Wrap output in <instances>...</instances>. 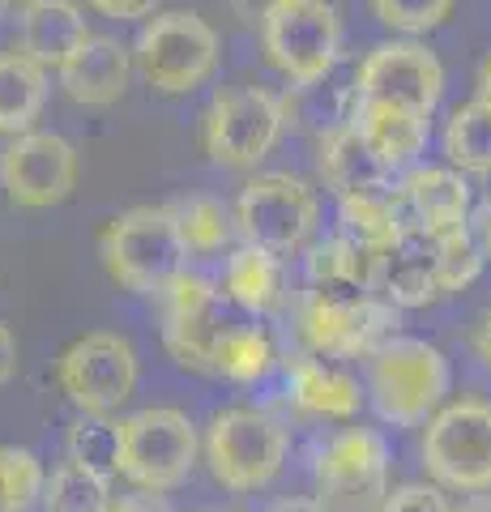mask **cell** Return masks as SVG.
Returning <instances> with one entry per match:
<instances>
[{
    "label": "cell",
    "mask_w": 491,
    "mask_h": 512,
    "mask_svg": "<svg viewBox=\"0 0 491 512\" xmlns=\"http://www.w3.org/2000/svg\"><path fill=\"white\" fill-rule=\"evenodd\" d=\"M99 252L107 274L133 295H163L188 269V248L167 205H141L112 218L99 231Z\"/></svg>",
    "instance_id": "obj_1"
},
{
    "label": "cell",
    "mask_w": 491,
    "mask_h": 512,
    "mask_svg": "<svg viewBox=\"0 0 491 512\" xmlns=\"http://www.w3.org/2000/svg\"><path fill=\"white\" fill-rule=\"evenodd\" d=\"M261 47L287 82H321L342 56L338 9L329 0H274L261 13Z\"/></svg>",
    "instance_id": "obj_2"
},
{
    "label": "cell",
    "mask_w": 491,
    "mask_h": 512,
    "mask_svg": "<svg viewBox=\"0 0 491 512\" xmlns=\"http://www.w3.org/2000/svg\"><path fill=\"white\" fill-rule=\"evenodd\" d=\"M137 69L158 94H188L210 82L218 69L214 26L188 9L154 13L137 35Z\"/></svg>",
    "instance_id": "obj_3"
},
{
    "label": "cell",
    "mask_w": 491,
    "mask_h": 512,
    "mask_svg": "<svg viewBox=\"0 0 491 512\" xmlns=\"http://www.w3.org/2000/svg\"><path fill=\"white\" fill-rule=\"evenodd\" d=\"M197 466V431L171 406L137 410L120 423V474L137 491L163 495L180 487Z\"/></svg>",
    "instance_id": "obj_4"
},
{
    "label": "cell",
    "mask_w": 491,
    "mask_h": 512,
    "mask_svg": "<svg viewBox=\"0 0 491 512\" xmlns=\"http://www.w3.org/2000/svg\"><path fill=\"white\" fill-rule=\"evenodd\" d=\"M282 124H287L282 99H274L261 86H231V90H218L214 103L205 107L201 141L210 163L231 171H252L278 146Z\"/></svg>",
    "instance_id": "obj_5"
},
{
    "label": "cell",
    "mask_w": 491,
    "mask_h": 512,
    "mask_svg": "<svg viewBox=\"0 0 491 512\" xmlns=\"http://www.w3.org/2000/svg\"><path fill=\"white\" fill-rule=\"evenodd\" d=\"M449 393V363L432 342L393 338L372 355V402L393 427H415Z\"/></svg>",
    "instance_id": "obj_6"
},
{
    "label": "cell",
    "mask_w": 491,
    "mask_h": 512,
    "mask_svg": "<svg viewBox=\"0 0 491 512\" xmlns=\"http://www.w3.org/2000/svg\"><path fill=\"white\" fill-rule=\"evenodd\" d=\"M205 461L227 491H257L274 483L287 461V431L261 410H223L205 431Z\"/></svg>",
    "instance_id": "obj_7"
},
{
    "label": "cell",
    "mask_w": 491,
    "mask_h": 512,
    "mask_svg": "<svg viewBox=\"0 0 491 512\" xmlns=\"http://www.w3.org/2000/svg\"><path fill=\"white\" fill-rule=\"evenodd\" d=\"M423 466L453 491H491V402L462 397L436 410L423 431Z\"/></svg>",
    "instance_id": "obj_8"
},
{
    "label": "cell",
    "mask_w": 491,
    "mask_h": 512,
    "mask_svg": "<svg viewBox=\"0 0 491 512\" xmlns=\"http://www.w3.org/2000/svg\"><path fill=\"white\" fill-rule=\"evenodd\" d=\"M141 376L129 338L107 329L82 333L56 363V384L82 414H112L133 397Z\"/></svg>",
    "instance_id": "obj_9"
},
{
    "label": "cell",
    "mask_w": 491,
    "mask_h": 512,
    "mask_svg": "<svg viewBox=\"0 0 491 512\" xmlns=\"http://www.w3.org/2000/svg\"><path fill=\"white\" fill-rule=\"evenodd\" d=\"M316 227V197L304 180L282 171L257 175L252 184H244L240 201H235V231L244 235V244L291 256L304 248V239Z\"/></svg>",
    "instance_id": "obj_10"
},
{
    "label": "cell",
    "mask_w": 491,
    "mask_h": 512,
    "mask_svg": "<svg viewBox=\"0 0 491 512\" xmlns=\"http://www.w3.org/2000/svg\"><path fill=\"white\" fill-rule=\"evenodd\" d=\"M316 487L329 512H376L389 495V448L368 427H346L316 457Z\"/></svg>",
    "instance_id": "obj_11"
},
{
    "label": "cell",
    "mask_w": 491,
    "mask_h": 512,
    "mask_svg": "<svg viewBox=\"0 0 491 512\" xmlns=\"http://www.w3.org/2000/svg\"><path fill=\"white\" fill-rule=\"evenodd\" d=\"M0 188L18 210H52L77 188V150L60 133H18L0 154Z\"/></svg>",
    "instance_id": "obj_12"
},
{
    "label": "cell",
    "mask_w": 491,
    "mask_h": 512,
    "mask_svg": "<svg viewBox=\"0 0 491 512\" xmlns=\"http://www.w3.org/2000/svg\"><path fill=\"white\" fill-rule=\"evenodd\" d=\"M227 325H231L227 295L205 278L184 269V274L163 291V342L171 350V359L180 367H188V372L210 376L214 346L223 338Z\"/></svg>",
    "instance_id": "obj_13"
},
{
    "label": "cell",
    "mask_w": 491,
    "mask_h": 512,
    "mask_svg": "<svg viewBox=\"0 0 491 512\" xmlns=\"http://www.w3.org/2000/svg\"><path fill=\"white\" fill-rule=\"evenodd\" d=\"M304 338L325 359H372L402 329V308L380 295L363 303H312L304 299Z\"/></svg>",
    "instance_id": "obj_14"
},
{
    "label": "cell",
    "mask_w": 491,
    "mask_h": 512,
    "mask_svg": "<svg viewBox=\"0 0 491 512\" xmlns=\"http://www.w3.org/2000/svg\"><path fill=\"white\" fill-rule=\"evenodd\" d=\"M351 90L355 99H380L432 116L440 94H445V69H440L436 52H427L423 43H380L359 64Z\"/></svg>",
    "instance_id": "obj_15"
},
{
    "label": "cell",
    "mask_w": 491,
    "mask_h": 512,
    "mask_svg": "<svg viewBox=\"0 0 491 512\" xmlns=\"http://www.w3.org/2000/svg\"><path fill=\"white\" fill-rule=\"evenodd\" d=\"M372 295L393 308H423L440 295L436 286V235L415 222L398 227V235L372 256Z\"/></svg>",
    "instance_id": "obj_16"
},
{
    "label": "cell",
    "mask_w": 491,
    "mask_h": 512,
    "mask_svg": "<svg viewBox=\"0 0 491 512\" xmlns=\"http://www.w3.org/2000/svg\"><path fill=\"white\" fill-rule=\"evenodd\" d=\"M56 73H60V90H65L77 107H112L124 99V90H129L133 60L116 39L90 35Z\"/></svg>",
    "instance_id": "obj_17"
},
{
    "label": "cell",
    "mask_w": 491,
    "mask_h": 512,
    "mask_svg": "<svg viewBox=\"0 0 491 512\" xmlns=\"http://www.w3.org/2000/svg\"><path fill=\"white\" fill-rule=\"evenodd\" d=\"M398 205H402V227L415 222L427 235L466 227L470 218V184L462 171L449 167H419L410 171L402 188H398Z\"/></svg>",
    "instance_id": "obj_18"
},
{
    "label": "cell",
    "mask_w": 491,
    "mask_h": 512,
    "mask_svg": "<svg viewBox=\"0 0 491 512\" xmlns=\"http://www.w3.org/2000/svg\"><path fill=\"white\" fill-rule=\"evenodd\" d=\"M312 303H363L372 299V256L351 239H325L308 252V291Z\"/></svg>",
    "instance_id": "obj_19"
},
{
    "label": "cell",
    "mask_w": 491,
    "mask_h": 512,
    "mask_svg": "<svg viewBox=\"0 0 491 512\" xmlns=\"http://www.w3.org/2000/svg\"><path fill=\"white\" fill-rule=\"evenodd\" d=\"M321 175L325 184L338 192V197H351V192H385L393 188V167L380 158L368 141L359 137V128L346 120L334 133L321 137Z\"/></svg>",
    "instance_id": "obj_20"
},
{
    "label": "cell",
    "mask_w": 491,
    "mask_h": 512,
    "mask_svg": "<svg viewBox=\"0 0 491 512\" xmlns=\"http://www.w3.org/2000/svg\"><path fill=\"white\" fill-rule=\"evenodd\" d=\"M86 39H90L86 13L77 9L73 0H39V5H26L22 56H30L39 69H60Z\"/></svg>",
    "instance_id": "obj_21"
},
{
    "label": "cell",
    "mask_w": 491,
    "mask_h": 512,
    "mask_svg": "<svg viewBox=\"0 0 491 512\" xmlns=\"http://www.w3.org/2000/svg\"><path fill=\"white\" fill-rule=\"evenodd\" d=\"M287 376H291V402L304 414H316V419H351V414H359V384L338 363L295 355L287 363Z\"/></svg>",
    "instance_id": "obj_22"
},
{
    "label": "cell",
    "mask_w": 491,
    "mask_h": 512,
    "mask_svg": "<svg viewBox=\"0 0 491 512\" xmlns=\"http://www.w3.org/2000/svg\"><path fill=\"white\" fill-rule=\"evenodd\" d=\"M351 124L359 128V137L385 158L389 167L415 158L427 141V116L423 111H410L398 103H380V99H355Z\"/></svg>",
    "instance_id": "obj_23"
},
{
    "label": "cell",
    "mask_w": 491,
    "mask_h": 512,
    "mask_svg": "<svg viewBox=\"0 0 491 512\" xmlns=\"http://www.w3.org/2000/svg\"><path fill=\"white\" fill-rule=\"evenodd\" d=\"M47 103V69L22 52H0V133H30Z\"/></svg>",
    "instance_id": "obj_24"
},
{
    "label": "cell",
    "mask_w": 491,
    "mask_h": 512,
    "mask_svg": "<svg viewBox=\"0 0 491 512\" xmlns=\"http://www.w3.org/2000/svg\"><path fill=\"white\" fill-rule=\"evenodd\" d=\"M338 222H342V239H351L359 252L376 256L402 227L398 188L351 192V197H338Z\"/></svg>",
    "instance_id": "obj_25"
},
{
    "label": "cell",
    "mask_w": 491,
    "mask_h": 512,
    "mask_svg": "<svg viewBox=\"0 0 491 512\" xmlns=\"http://www.w3.org/2000/svg\"><path fill=\"white\" fill-rule=\"evenodd\" d=\"M223 295L231 303H240L248 312H274L282 303V265L274 252L261 248H235L227 256V274H223Z\"/></svg>",
    "instance_id": "obj_26"
},
{
    "label": "cell",
    "mask_w": 491,
    "mask_h": 512,
    "mask_svg": "<svg viewBox=\"0 0 491 512\" xmlns=\"http://www.w3.org/2000/svg\"><path fill=\"white\" fill-rule=\"evenodd\" d=\"M274 342L261 325H231L223 329V338L214 346V363H210V376H227L235 384H252L261 380L269 367H274Z\"/></svg>",
    "instance_id": "obj_27"
},
{
    "label": "cell",
    "mask_w": 491,
    "mask_h": 512,
    "mask_svg": "<svg viewBox=\"0 0 491 512\" xmlns=\"http://www.w3.org/2000/svg\"><path fill=\"white\" fill-rule=\"evenodd\" d=\"M355 111V90L351 86H329L325 77L321 82H308V86H291V94L282 99V116L295 120L299 128L325 137L334 133L338 124L351 120Z\"/></svg>",
    "instance_id": "obj_28"
},
{
    "label": "cell",
    "mask_w": 491,
    "mask_h": 512,
    "mask_svg": "<svg viewBox=\"0 0 491 512\" xmlns=\"http://www.w3.org/2000/svg\"><path fill=\"white\" fill-rule=\"evenodd\" d=\"M39 504L43 512H107L112 508V478L65 461L60 470H52V478H43Z\"/></svg>",
    "instance_id": "obj_29"
},
{
    "label": "cell",
    "mask_w": 491,
    "mask_h": 512,
    "mask_svg": "<svg viewBox=\"0 0 491 512\" xmlns=\"http://www.w3.org/2000/svg\"><path fill=\"white\" fill-rule=\"evenodd\" d=\"M445 154L457 171L491 175V107L462 103L445 124Z\"/></svg>",
    "instance_id": "obj_30"
},
{
    "label": "cell",
    "mask_w": 491,
    "mask_h": 512,
    "mask_svg": "<svg viewBox=\"0 0 491 512\" xmlns=\"http://www.w3.org/2000/svg\"><path fill=\"white\" fill-rule=\"evenodd\" d=\"M65 457L82 470L116 478L120 474V423H112L107 414H82L65 436Z\"/></svg>",
    "instance_id": "obj_31"
},
{
    "label": "cell",
    "mask_w": 491,
    "mask_h": 512,
    "mask_svg": "<svg viewBox=\"0 0 491 512\" xmlns=\"http://www.w3.org/2000/svg\"><path fill=\"white\" fill-rule=\"evenodd\" d=\"M171 214H176L184 248L197 252V256H210L218 248H227L231 235H235V218L227 214V205L218 197H188L180 210H171Z\"/></svg>",
    "instance_id": "obj_32"
},
{
    "label": "cell",
    "mask_w": 491,
    "mask_h": 512,
    "mask_svg": "<svg viewBox=\"0 0 491 512\" xmlns=\"http://www.w3.org/2000/svg\"><path fill=\"white\" fill-rule=\"evenodd\" d=\"M479 274H483V252L474 244V235L466 227L440 231L436 235V286H440V295L466 291Z\"/></svg>",
    "instance_id": "obj_33"
},
{
    "label": "cell",
    "mask_w": 491,
    "mask_h": 512,
    "mask_svg": "<svg viewBox=\"0 0 491 512\" xmlns=\"http://www.w3.org/2000/svg\"><path fill=\"white\" fill-rule=\"evenodd\" d=\"M43 478L30 448H0V512H30L43 495Z\"/></svg>",
    "instance_id": "obj_34"
},
{
    "label": "cell",
    "mask_w": 491,
    "mask_h": 512,
    "mask_svg": "<svg viewBox=\"0 0 491 512\" xmlns=\"http://www.w3.org/2000/svg\"><path fill=\"white\" fill-rule=\"evenodd\" d=\"M380 26L402 30V35H427L453 13V0H372Z\"/></svg>",
    "instance_id": "obj_35"
},
{
    "label": "cell",
    "mask_w": 491,
    "mask_h": 512,
    "mask_svg": "<svg viewBox=\"0 0 491 512\" xmlns=\"http://www.w3.org/2000/svg\"><path fill=\"white\" fill-rule=\"evenodd\" d=\"M376 512H453L449 500L440 495V487H427V483H406L398 491H389L380 500Z\"/></svg>",
    "instance_id": "obj_36"
},
{
    "label": "cell",
    "mask_w": 491,
    "mask_h": 512,
    "mask_svg": "<svg viewBox=\"0 0 491 512\" xmlns=\"http://www.w3.org/2000/svg\"><path fill=\"white\" fill-rule=\"evenodd\" d=\"M99 13H107V18H120V22H137V18H154L158 5L163 0H90Z\"/></svg>",
    "instance_id": "obj_37"
},
{
    "label": "cell",
    "mask_w": 491,
    "mask_h": 512,
    "mask_svg": "<svg viewBox=\"0 0 491 512\" xmlns=\"http://www.w3.org/2000/svg\"><path fill=\"white\" fill-rule=\"evenodd\" d=\"M466 231L474 235V244H479L483 261H491V192H487L479 205H474V214L466 218Z\"/></svg>",
    "instance_id": "obj_38"
},
{
    "label": "cell",
    "mask_w": 491,
    "mask_h": 512,
    "mask_svg": "<svg viewBox=\"0 0 491 512\" xmlns=\"http://www.w3.org/2000/svg\"><path fill=\"white\" fill-rule=\"evenodd\" d=\"M107 512H176L163 495H154V491H137V495H124V500H116Z\"/></svg>",
    "instance_id": "obj_39"
},
{
    "label": "cell",
    "mask_w": 491,
    "mask_h": 512,
    "mask_svg": "<svg viewBox=\"0 0 491 512\" xmlns=\"http://www.w3.org/2000/svg\"><path fill=\"white\" fill-rule=\"evenodd\" d=\"M13 372H18V338L0 325V384H9Z\"/></svg>",
    "instance_id": "obj_40"
},
{
    "label": "cell",
    "mask_w": 491,
    "mask_h": 512,
    "mask_svg": "<svg viewBox=\"0 0 491 512\" xmlns=\"http://www.w3.org/2000/svg\"><path fill=\"white\" fill-rule=\"evenodd\" d=\"M470 346H474V355H479L487 367H491V308L474 320V333H470Z\"/></svg>",
    "instance_id": "obj_41"
},
{
    "label": "cell",
    "mask_w": 491,
    "mask_h": 512,
    "mask_svg": "<svg viewBox=\"0 0 491 512\" xmlns=\"http://www.w3.org/2000/svg\"><path fill=\"white\" fill-rule=\"evenodd\" d=\"M231 5H235V13H240L244 22L257 26V22H261V13H265L269 5H274V0H231Z\"/></svg>",
    "instance_id": "obj_42"
},
{
    "label": "cell",
    "mask_w": 491,
    "mask_h": 512,
    "mask_svg": "<svg viewBox=\"0 0 491 512\" xmlns=\"http://www.w3.org/2000/svg\"><path fill=\"white\" fill-rule=\"evenodd\" d=\"M265 512H329L321 500H278V504H269Z\"/></svg>",
    "instance_id": "obj_43"
},
{
    "label": "cell",
    "mask_w": 491,
    "mask_h": 512,
    "mask_svg": "<svg viewBox=\"0 0 491 512\" xmlns=\"http://www.w3.org/2000/svg\"><path fill=\"white\" fill-rule=\"evenodd\" d=\"M479 103L491 107V56L479 64Z\"/></svg>",
    "instance_id": "obj_44"
},
{
    "label": "cell",
    "mask_w": 491,
    "mask_h": 512,
    "mask_svg": "<svg viewBox=\"0 0 491 512\" xmlns=\"http://www.w3.org/2000/svg\"><path fill=\"white\" fill-rule=\"evenodd\" d=\"M462 512H491V495H474V500Z\"/></svg>",
    "instance_id": "obj_45"
},
{
    "label": "cell",
    "mask_w": 491,
    "mask_h": 512,
    "mask_svg": "<svg viewBox=\"0 0 491 512\" xmlns=\"http://www.w3.org/2000/svg\"><path fill=\"white\" fill-rule=\"evenodd\" d=\"M13 5H39V0H13Z\"/></svg>",
    "instance_id": "obj_46"
}]
</instances>
